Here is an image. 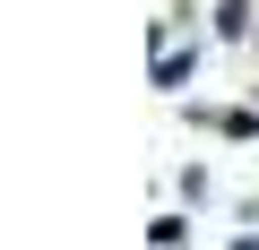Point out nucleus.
Returning <instances> with one entry per match:
<instances>
[{"mask_svg":"<svg viewBox=\"0 0 259 250\" xmlns=\"http://www.w3.org/2000/svg\"><path fill=\"white\" fill-rule=\"evenodd\" d=\"M250 26V0H216V35H242Z\"/></svg>","mask_w":259,"mask_h":250,"instance_id":"nucleus-1","label":"nucleus"}]
</instances>
